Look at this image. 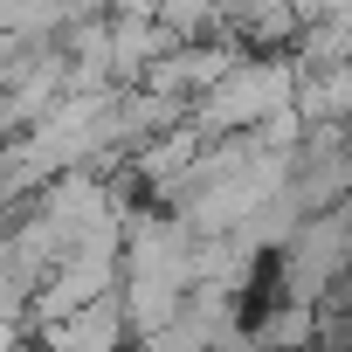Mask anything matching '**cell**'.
I'll use <instances>...</instances> for the list:
<instances>
[{"mask_svg":"<svg viewBox=\"0 0 352 352\" xmlns=\"http://www.w3.org/2000/svg\"><path fill=\"white\" fill-rule=\"evenodd\" d=\"M345 159H352V124H345Z\"/></svg>","mask_w":352,"mask_h":352,"instance_id":"obj_1","label":"cell"}]
</instances>
